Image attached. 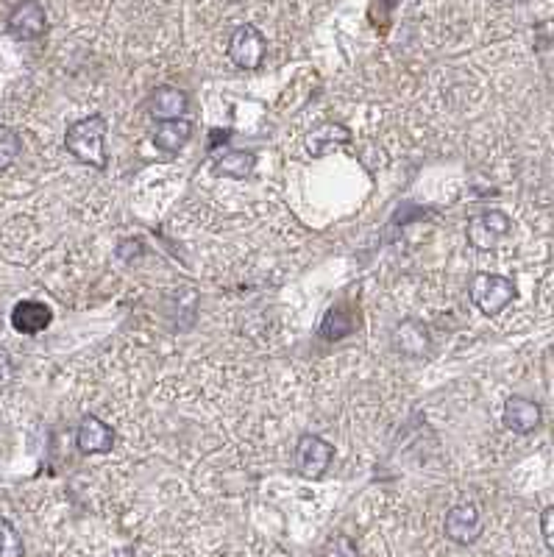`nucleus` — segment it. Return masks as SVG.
<instances>
[{"instance_id":"f257e3e1","label":"nucleus","mask_w":554,"mask_h":557,"mask_svg":"<svg viewBox=\"0 0 554 557\" xmlns=\"http://www.w3.org/2000/svg\"><path fill=\"white\" fill-rule=\"evenodd\" d=\"M106 120L101 115L84 117L73 123L65 134V145L78 162L92 168H106Z\"/></svg>"},{"instance_id":"f03ea898","label":"nucleus","mask_w":554,"mask_h":557,"mask_svg":"<svg viewBox=\"0 0 554 557\" xmlns=\"http://www.w3.org/2000/svg\"><path fill=\"white\" fill-rule=\"evenodd\" d=\"M468 293H471L474 307L485 312V315H499V312L507 310L518 296L513 279L499 276V273H477V276L471 279Z\"/></svg>"},{"instance_id":"7ed1b4c3","label":"nucleus","mask_w":554,"mask_h":557,"mask_svg":"<svg viewBox=\"0 0 554 557\" xmlns=\"http://www.w3.org/2000/svg\"><path fill=\"white\" fill-rule=\"evenodd\" d=\"M265 51H268V42L257 26H240L229 39V59L240 70H254L262 65Z\"/></svg>"},{"instance_id":"20e7f679","label":"nucleus","mask_w":554,"mask_h":557,"mask_svg":"<svg viewBox=\"0 0 554 557\" xmlns=\"http://www.w3.org/2000/svg\"><path fill=\"white\" fill-rule=\"evenodd\" d=\"M507 232H510V218L502 209H485L468 221V240L479 251H490Z\"/></svg>"},{"instance_id":"39448f33","label":"nucleus","mask_w":554,"mask_h":557,"mask_svg":"<svg viewBox=\"0 0 554 557\" xmlns=\"http://www.w3.org/2000/svg\"><path fill=\"white\" fill-rule=\"evenodd\" d=\"M332 457H335V446L318 435H301V441L296 443V468L310 480L326 474Z\"/></svg>"},{"instance_id":"423d86ee","label":"nucleus","mask_w":554,"mask_h":557,"mask_svg":"<svg viewBox=\"0 0 554 557\" xmlns=\"http://www.w3.org/2000/svg\"><path fill=\"white\" fill-rule=\"evenodd\" d=\"M390 340H393V349H396V354H401V357H413V360H418V357H426L429 349H432V337H429V329H426L424 321H418V318H407V321L396 324Z\"/></svg>"},{"instance_id":"0eeeda50","label":"nucleus","mask_w":554,"mask_h":557,"mask_svg":"<svg viewBox=\"0 0 554 557\" xmlns=\"http://www.w3.org/2000/svg\"><path fill=\"white\" fill-rule=\"evenodd\" d=\"M479 532H482V516H479V507L474 502H460L449 510L446 516V535H449L454 544H471L477 541Z\"/></svg>"},{"instance_id":"6e6552de","label":"nucleus","mask_w":554,"mask_h":557,"mask_svg":"<svg viewBox=\"0 0 554 557\" xmlns=\"http://www.w3.org/2000/svg\"><path fill=\"white\" fill-rule=\"evenodd\" d=\"M502 421L504 427L513 429L516 435H529V432H535V429L541 427V404L532 402V399H524V396H510V399L504 402Z\"/></svg>"},{"instance_id":"1a4fd4ad","label":"nucleus","mask_w":554,"mask_h":557,"mask_svg":"<svg viewBox=\"0 0 554 557\" xmlns=\"http://www.w3.org/2000/svg\"><path fill=\"white\" fill-rule=\"evenodd\" d=\"M9 34L17 39H37L48 31V17L39 3H17L6 17Z\"/></svg>"},{"instance_id":"9d476101","label":"nucleus","mask_w":554,"mask_h":557,"mask_svg":"<svg viewBox=\"0 0 554 557\" xmlns=\"http://www.w3.org/2000/svg\"><path fill=\"white\" fill-rule=\"evenodd\" d=\"M78 449L84 454H106L115 449V429L104 424L101 418L95 415H87L81 424H78L76 432Z\"/></svg>"},{"instance_id":"9b49d317","label":"nucleus","mask_w":554,"mask_h":557,"mask_svg":"<svg viewBox=\"0 0 554 557\" xmlns=\"http://www.w3.org/2000/svg\"><path fill=\"white\" fill-rule=\"evenodd\" d=\"M53 321V312L42 301H20L12 310V326L23 335H39Z\"/></svg>"},{"instance_id":"f8f14e48","label":"nucleus","mask_w":554,"mask_h":557,"mask_svg":"<svg viewBox=\"0 0 554 557\" xmlns=\"http://www.w3.org/2000/svg\"><path fill=\"white\" fill-rule=\"evenodd\" d=\"M187 109V95L179 90V87H159V90L151 95V115L162 123H173V120H181Z\"/></svg>"},{"instance_id":"ddd939ff","label":"nucleus","mask_w":554,"mask_h":557,"mask_svg":"<svg viewBox=\"0 0 554 557\" xmlns=\"http://www.w3.org/2000/svg\"><path fill=\"white\" fill-rule=\"evenodd\" d=\"M193 134V126L187 120H173V123H162L159 131L154 134V145L165 154H179L181 148L187 145Z\"/></svg>"},{"instance_id":"4468645a","label":"nucleus","mask_w":554,"mask_h":557,"mask_svg":"<svg viewBox=\"0 0 554 557\" xmlns=\"http://www.w3.org/2000/svg\"><path fill=\"white\" fill-rule=\"evenodd\" d=\"M257 168V154L251 151H229L215 162V173L218 176H229V179H248Z\"/></svg>"},{"instance_id":"2eb2a0df","label":"nucleus","mask_w":554,"mask_h":557,"mask_svg":"<svg viewBox=\"0 0 554 557\" xmlns=\"http://www.w3.org/2000/svg\"><path fill=\"white\" fill-rule=\"evenodd\" d=\"M354 324H357V318H354V312L348 310V307H332V310L323 315L321 321V337L326 340H340V337H346L354 332Z\"/></svg>"},{"instance_id":"dca6fc26","label":"nucleus","mask_w":554,"mask_h":557,"mask_svg":"<svg viewBox=\"0 0 554 557\" xmlns=\"http://www.w3.org/2000/svg\"><path fill=\"white\" fill-rule=\"evenodd\" d=\"M348 140H351L348 129H343V126H335V123H329V126H323V129H318L315 134L307 137V148H310L315 156H321V154H326L332 145L348 143Z\"/></svg>"},{"instance_id":"f3484780","label":"nucleus","mask_w":554,"mask_h":557,"mask_svg":"<svg viewBox=\"0 0 554 557\" xmlns=\"http://www.w3.org/2000/svg\"><path fill=\"white\" fill-rule=\"evenodd\" d=\"M20 151H23L20 134L9 126H0V170L12 168L14 162L20 159Z\"/></svg>"},{"instance_id":"a211bd4d","label":"nucleus","mask_w":554,"mask_h":557,"mask_svg":"<svg viewBox=\"0 0 554 557\" xmlns=\"http://www.w3.org/2000/svg\"><path fill=\"white\" fill-rule=\"evenodd\" d=\"M0 557H23V538L6 519H0Z\"/></svg>"},{"instance_id":"6ab92c4d","label":"nucleus","mask_w":554,"mask_h":557,"mask_svg":"<svg viewBox=\"0 0 554 557\" xmlns=\"http://www.w3.org/2000/svg\"><path fill=\"white\" fill-rule=\"evenodd\" d=\"M321 557H360V555H357V546H354L351 538H346V535H337V538H332L329 544L323 546Z\"/></svg>"},{"instance_id":"aec40b11","label":"nucleus","mask_w":554,"mask_h":557,"mask_svg":"<svg viewBox=\"0 0 554 557\" xmlns=\"http://www.w3.org/2000/svg\"><path fill=\"white\" fill-rule=\"evenodd\" d=\"M541 538L546 549L554 555V505L541 513Z\"/></svg>"},{"instance_id":"412c9836","label":"nucleus","mask_w":554,"mask_h":557,"mask_svg":"<svg viewBox=\"0 0 554 557\" xmlns=\"http://www.w3.org/2000/svg\"><path fill=\"white\" fill-rule=\"evenodd\" d=\"M535 48L543 51V48H552L554 45V20H546V23H538L535 26Z\"/></svg>"}]
</instances>
